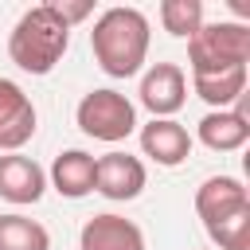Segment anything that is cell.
<instances>
[{
  "instance_id": "cell-1",
  "label": "cell",
  "mask_w": 250,
  "mask_h": 250,
  "mask_svg": "<svg viewBox=\"0 0 250 250\" xmlns=\"http://www.w3.org/2000/svg\"><path fill=\"white\" fill-rule=\"evenodd\" d=\"M148 43H152L148 16L141 8H125V4L105 8L94 20V31H90L94 62L109 78H133V74H141L145 59H148Z\"/></svg>"
},
{
  "instance_id": "cell-2",
  "label": "cell",
  "mask_w": 250,
  "mask_h": 250,
  "mask_svg": "<svg viewBox=\"0 0 250 250\" xmlns=\"http://www.w3.org/2000/svg\"><path fill=\"white\" fill-rule=\"evenodd\" d=\"M66 47H70V27L59 20V12L51 8V0L27 8L16 20V27L8 31V59L23 74H39V78L51 74L62 62Z\"/></svg>"
},
{
  "instance_id": "cell-3",
  "label": "cell",
  "mask_w": 250,
  "mask_h": 250,
  "mask_svg": "<svg viewBox=\"0 0 250 250\" xmlns=\"http://www.w3.org/2000/svg\"><path fill=\"white\" fill-rule=\"evenodd\" d=\"M246 62H250V23H242V20L203 23L188 39V66H191V74L242 70Z\"/></svg>"
},
{
  "instance_id": "cell-4",
  "label": "cell",
  "mask_w": 250,
  "mask_h": 250,
  "mask_svg": "<svg viewBox=\"0 0 250 250\" xmlns=\"http://www.w3.org/2000/svg\"><path fill=\"white\" fill-rule=\"evenodd\" d=\"M74 121H78V129L86 137L105 141V145H117V141H125V137L137 133V105L121 90L98 86V90L82 94V102L74 109Z\"/></svg>"
},
{
  "instance_id": "cell-5",
  "label": "cell",
  "mask_w": 250,
  "mask_h": 250,
  "mask_svg": "<svg viewBox=\"0 0 250 250\" xmlns=\"http://www.w3.org/2000/svg\"><path fill=\"white\" fill-rule=\"evenodd\" d=\"M137 98H141V105L152 117H176L184 109V102H188V74H184V66L180 62H152L141 74Z\"/></svg>"
},
{
  "instance_id": "cell-6",
  "label": "cell",
  "mask_w": 250,
  "mask_h": 250,
  "mask_svg": "<svg viewBox=\"0 0 250 250\" xmlns=\"http://www.w3.org/2000/svg\"><path fill=\"white\" fill-rule=\"evenodd\" d=\"M148 184V172H145V160L141 156H129V152H105L94 160V191L113 199V203H125V199H137Z\"/></svg>"
},
{
  "instance_id": "cell-7",
  "label": "cell",
  "mask_w": 250,
  "mask_h": 250,
  "mask_svg": "<svg viewBox=\"0 0 250 250\" xmlns=\"http://www.w3.org/2000/svg\"><path fill=\"white\" fill-rule=\"evenodd\" d=\"M35 105L20 82L0 78V152H20L35 137Z\"/></svg>"
},
{
  "instance_id": "cell-8",
  "label": "cell",
  "mask_w": 250,
  "mask_h": 250,
  "mask_svg": "<svg viewBox=\"0 0 250 250\" xmlns=\"http://www.w3.org/2000/svg\"><path fill=\"white\" fill-rule=\"evenodd\" d=\"M238 211H250V191L238 176H207L195 188V215L203 219V230Z\"/></svg>"
},
{
  "instance_id": "cell-9",
  "label": "cell",
  "mask_w": 250,
  "mask_h": 250,
  "mask_svg": "<svg viewBox=\"0 0 250 250\" xmlns=\"http://www.w3.org/2000/svg\"><path fill=\"white\" fill-rule=\"evenodd\" d=\"M141 152L148 160H156L160 168H180L191 156V133L176 121V117H152L148 125H141Z\"/></svg>"
},
{
  "instance_id": "cell-10",
  "label": "cell",
  "mask_w": 250,
  "mask_h": 250,
  "mask_svg": "<svg viewBox=\"0 0 250 250\" xmlns=\"http://www.w3.org/2000/svg\"><path fill=\"white\" fill-rule=\"evenodd\" d=\"M78 250H145V230L125 215L102 211V215L82 223Z\"/></svg>"
},
{
  "instance_id": "cell-11",
  "label": "cell",
  "mask_w": 250,
  "mask_h": 250,
  "mask_svg": "<svg viewBox=\"0 0 250 250\" xmlns=\"http://www.w3.org/2000/svg\"><path fill=\"white\" fill-rule=\"evenodd\" d=\"M47 191V172L23 156V152H4L0 156V199L16 203V207H27V203H39Z\"/></svg>"
},
{
  "instance_id": "cell-12",
  "label": "cell",
  "mask_w": 250,
  "mask_h": 250,
  "mask_svg": "<svg viewBox=\"0 0 250 250\" xmlns=\"http://www.w3.org/2000/svg\"><path fill=\"white\" fill-rule=\"evenodd\" d=\"M195 137H199V145H207L211 152H238V148L250 141V117H246V109H238V105H230V109H211V113L199 117Z\"/></svg>"
},
{
  "instance_id": "cell-13",
  "label": "cell",
  "mask_w": 250,
  "mask_h": 250,
  "mask_svg": "<svg viewBox=\"0 0 250 250\" xmlns=\"http://www.w3.org/2000/svg\"><path fill=\"white\" fill-rule=\"evenodd\" d=\"M94 160L86 148H62L55 160H51V172H47V184L62 195V199H86L94 191Z\"/></svg>"
},
{
  "instance_id": "cell-14",
  "label": "cell",
  "mask_w": 250,
  "mask_h": 250,
  "mask_svg": "<svg viewBox=\"0 0 250 250\" xmlns=\"http://www.w3.org/2000/svg\"><path fill=\"white\" fill-rule=\"evenodd\" d=\"M246 78L250 70H223V74H191V90L211 105V109H230L242 94H246Z\"/></svg>"
},
{
  "instance_id": "cell-15",
  "label": "cell",
  "mask_w": 250,
  "mask_h": 250,
  "mask_svg": "<svg viewBox=\"0 0 250 250\" xmlns=\"http://www.w3.org/2000/svg\"><path fill=\"white\" fill-rule=\"evenodd\" d=\"M0 250H51V234L43 223L8 211L0 215Z\"/></svg>"
},
{
  "instance_id": "cell-16",
  "label": "cell",
  "mask_w": 250,
  "mask_h": 250,
  "mask_svg": "<svg viewBox=\"0 0 250 250\" xmlns=\"http://www.w3.org/2000/svg\"><path fill=\"white\" fill-rule=\"evenodd\" d=\"M160 23L176 39H191L203 27V4L199 0H164L160 4Z\"/></svg>"
},
{
  "instance_id": "cell-17",
  "label": "cell",
  "mask_w": 250,
  "mask_h": 250,
  "mask_svg": "<svg viewBox=\"0 0 250 250\" xmlns=\"http://www.w3.org/2000/svg\"><path fill=\"white\" fill-rule=\"evenodd\" d=\"M207 234L219 250H250V211H238V215L207 227Z\"/></svg>"
},
{
  "instance_id": "cell-18",
  "label": "cell",
  "mask_w": 250,
  "mask_h": 250,
  "mask_svg": "<svg viewBox=\"0 0 250 250\" xmlns=\"http://www.w3.org/2000/svg\"><path fill=\"white\" fill-rule=\"evenodd\" d=\"M51 8L59 12V20H62L66 27H74V23H82V20L94 12V0H74V4H70V0H51Z\"/></svg>"
}]
</instances>
